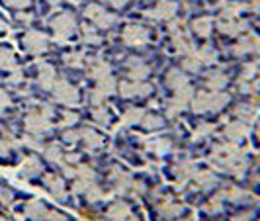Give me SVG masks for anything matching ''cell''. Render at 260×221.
Segmentation results:
<instances>
[{
    "instance_id": "cell-1",
    "label": "cell",
    "mask_w": 260,
    "mask_h": 221,
    "mask_svg": "<svg viewBox=\"0 0 260 221\" xmlns=\"http://www.w3.org/2000/svg\"><path fill=\"white\" fill-rule=\"evenodd\" d=\"M211 161L217 169L233 172L235 176H243V172L247 170V155L235 143L219 145L211 155Z\"/></svg>"
},
{
    "instance_id": "cell-2",
    "label": "cell",
    "mask_w": 260,
    "mask_h": 221,
    "mask_svg": "<svg viewBox=\"0 0 260 221\" xmlns=\"http://www.w3.org/2000/svg\"><path fill=\"white\" fill-rule=\"evenodd\" d=\"M229 102V96L221 94V92H200L196 94L192 100V108L194 112H217L223 106Z\"/></svg>"
},
{
    "instance_id": "cell-3",
    "label": "cell",
    "mask_w": 260,
    "mask_h": 221,
    "mask_svg": "<svg viewBox=\"0 0 260 221\" xmlns=\"http://www.w3.org/2000/svg\"><path fill=\"white\" fill-rule=\"evenodd\" d=\"M51 116H53V110L49 108V106H41L39 110L29 112V114L26 116L27 131L41 137L45 131H49V128H51Z\"/></svg>"
},
{
    "instance_id": "cell-4",
    "label": "cell",
    "mask_w": 260,
    "mask_h": 221,
    "mask_svg": "<svg viewBox=\"0 0 260 221\" xmlns=\"http://www.w3.org/2000/svg\"><path fill=\"white\" fill-rule=\"evenodd\" d=\"M26 215L29 219H36V221H67L69 219L65 213L49 209L45 206V202H41V200H31V202L27 204Z\"/></svg>"
},
{
    "instance_id": "cell-5",
    "label": "cell",
    "mask_w": 260,
    "mask_h": 221,
    "mask_svg": "<svg viewBox=\"0 0 260 221\" xmlns=\"http://www.w3.org/2000/svg\"><path fill=\"white\" fill-rule=\"evenodd\" d=\"M51 27H53V31H55L57 41H67V39L75 34L77 22H75V18H73L69 12H63V14H59V16L53 18Z\"/></svg>"
},
{
    "instance_id": "cell-6",
    "label": "cell",
    "mask_w": 260,
    "mask_h": 221,
    "mask_svg": "<svg viewBox=\"0 0 260 221\" xmlns=\"http://www.w3.org/2000/svg\"><path fill=\"white\" fill-rule=\"evenodd\" d=\"M51 90H53L55 100H57V102H61V104L73 106V104H77L78 102V90L73 86V84H69L65 78H57Z\"/></svg>"
},
{
    "instance_id": "cell-7",
    "label": "cell",
    "mask_w": 260,
    "mask_h": 221,
    "mask_svg": "<svg viewBox=\"0 0 260 221\" xmlns=\"http://www.w3.org/2000/svg\"><path fill=\"white\" fill-rule=\"evenodd\" d=\"M84 16L90 20V22H94L98 27H112L114 24H116V16L110 12H106L102 6H98V4H88L86 8H84Z\"/></svg>"
},
{
    "instance_id": "cell-8",
    "label": "cell",
    "mask_w": 260,
    "mask_h": 221,
    "mask_svg": "<svg viewBox=\"0 0 260 221\" xmlns=\"http://www.w3.org/2000/svg\"><path fill=\"white\" fill-rule=\"evenodd\" d=\"M121 38L131 47H141V45H145L149 41V29L139 26V24H129V26L123 29Z\"/></svg>"
},
{
    "instance_id": "cell-9",
    "label": "cell",
    "mask_w": 260,
    "mask_h": 221,
    "mask_svg": "<svg viewBox=\"0 0 260 221\" xmlns=\"http://www.w3.org/2000/svg\"><path fill=\"white\" fill-rule=\"evenodd\" d=\"M112 180H114L116 190L117 192H121V194H125V192H135L137 186H139V184H135V180L131 178L125 170L117 169V167L112 169Z\"/></svg>"
},
{
    "instance_id": "cell-10",
    "label": "cell",
    "mask_w": 260,
    "mask_h": 221,
    "mask_svg": "<svg viewBox=\"0 0 260 221\" xmlns=\"http://www.w3.org/2000/svg\"><path fill=\"white\" fill-rule=\"evenodd\" d=\"M170 38H172V45H174V49L178 53H182V55H188V53H192V43H190V39L186 38V34L182 31V27L178 26V24H172L170 26Z\"/></svg>"
},
{
    "instance_id": "cell-11",
    "label": "cell",
    "mask_w": 260,
    "mask_h": 221,
    "mask_svg": "<svg viewBox=\"0 0 260 221\" xmlns=\"http://www.w3.org/2000/svg\"><path fill=\"white\" fill-rule=\"evenodd\" d=\"M47 45H49L47 38L43 34H39V31H29V34H26V38H24V47L29 53H34V55L45 53L47 51Z\"/></svg>"
},
{
    "instance_id": "cell-12",
    "label": "cell",
    "mask_w": 260,
    "mask_h": 221,
    "mask_svg": "<svg viewBox=\"0 0 260 221\" xmlns=\"http://www.w3.org/2000/svg\"><path fill=\"white\" fill-rule=\"evenodd\" d=\"M119 92L125 98H135V96H147L151 92V86L145 84L141 80H131V82H121L119 84Z\"/></svg>"
},
{
    "instance_id": "cell-13",
    "label": "cell",
    "mask_w": 260,
    "mask_h": 221,
    "mask_svg": "<svg viewBox=\"0 0 260 221\" xmlns=\"http://www.w3.org/2000/svg\"><path fill=\"white\" fill-rule=\"evenodd\" d=\"M176 2H172V0H162V2H158L153 10H149L147 16L149 18H153V20H170L174 14H176Z\"/></svg>"
},
{
    "instance_id": "cell-14",
    "label": "cell",
    "mask_w": 260,
    "mask_h": 221,
    "mask_svg": "<svg viewBox=\"0 0 260 221\" xmlns=\"http://www.w3.org/2000/svg\"><path fill=\"white\" fill-rule=\"evenodd\" d=\"M125 67H127V73H129V77L133 78V80H143V78H147L149 73H151L149 65L145 63L143 59H137V57H129V59L125 61Z\"/></svg>"
},
{
    "instance_id": "cell-15",
    "label": "cell",
    "mask_w": 260,
    "mask_h": 221,
    "mask_svg": "<svg viewBox=\"0 0 260 221\" xmlns=\"http://www.w3.org/2000/svg\"><path fill=\"white\" fill-rule=\"evenodd\" d=\"M174 92H176V96L172 98V102L169 104V116H176L184 106L192 100V88L190 86H184V88H178V90Z\"/></svg>"
},
{
    "instance_id": "cell-16",
    "label": "cell",
    "mask_w": 260,
    "mask_h": 221,
    "mask_svg": "<svg viewBox=\"0 0 260 221\" xmlns=\"http://www.w3.org/2000/svg\"><path fill=\"white\" fill-rule=\"evenodd\" d=\"M156 209H158V213L162 215V217H176V215H180L182 213V206L180 204H176L174 200H170V198H162L158 204H156Z\"/></svg>"
},
{
    "instance_id": "cell-17",
    "label": "cell",
    "mask_w": 260,
    "mask_h": 221,
    "mask_svg": "<svg viewBox=\"0 0 260 221\" xmlns=\"http://www.w3.org/2000/svg\"><path fill=\"white\" fill-rule=\"evenodd\" d=\"M43 182L47 186V190L51 192L55 198H59V200H63L67 196L65 192V182H63V178L61 176H57V174H47L45 178H43Z\"/></svg>"
},
{
    "instance_id": "cell-18",
    "label": "cell",
    "mask_w": 260,
    "mask_h": 221,
    "mask_svg": "<svg viewBox=\"0 0 260 221\" xmlns=\"http://www.w3.org/2000/svg\"><path fill=\"white\" fill-rule=\"evenodd\" d=\"M55 80H57V75H55V69L51 65H47V63H43V65L39 67V77H38V82L41 88H45V90H51L53 84H55Z\"/></svg>"
},
{
    "instance_id": "cell-19",
    "label": "cell",
    "mask_w": 260,
    "mask_h": 221,
    "mask_svg": "<svg viewBox=\"0 0 260 221\" xmlns=\"http://www.w3.org/2000/svg\"><path fill=\"white\" fill-rule=\"evenodd\" d=\"M80 139L84 141V145H86L88 151H96V149H100V147L104 145L102 135H98V133H96L94 130H90V128L80 130Z\"/></svg>"
},
{
    "instance_id": "cell-20",
    "label": "cell",
    "mask_w": 260,
    "mask_h": 221,
    "mask_svg": "<svg viewBox=\"0 0 260 221\" xmlns=\"http://www.w3.org/2000/svg\"><path fill=\"white\" fill-rule=\"evenodd\" d=\"M235 116L239 117V121H243V123H252L256 116H258V108L254 104H241L237 106V110H235Z\"/></svg>"
},
{
    "instance_id": "cell-21",
    "label": "cell",
    "mask_w": 260,
    "mask_h": 221,
    "mask_svg": "<svg viewBox=\"0 0 260 221\" xmlns=\"http://www.w3.org/2000/svg\"><path fill=\"white\" fill-rule=\"evenodd\" d=\"M217 27L225 36H239V34L247 31V24L245 22H237V20H221L217 24Z\"/></svg>"
},
{
    "instance_id": "cell-22",
    "label": "cell",
    "mask_w": 260,
    "mask_h": 221,
    "mask_svg": "<svg viewBox=\"0 0 260 221\" xmlns=\"http://www.w3.org/2000/svg\"><path fill=\"white\" fill-rule=\"evenodd\" d=\"M247 123H243V121H235V123H229L227 128H225V135L229 137V141H241V139H245L247 137Z\"/></svg>"
},
{
    "instance_id": "cell-23",
    "label": "cell",
    "mask_w": 260,
    "mask_h": 221,
    "mask_svg": "<svg viewBox=\"0 0 260 221\" xmlns=\"http://www.w3.org/2000/svg\"><path fill=\"white\" fill-rule=\"evenodd\" d=\"M167 86L172 88V90L184 88V86H188V78H186V75H184L182 71H178V69H170L169 73H167Z\"/></svg>"
},
{
    "instance_id": "cell-24",
    "label": "cell",
    "mask_w": 260,
    "mask_h": 221,
    "mask_svg": "<svg viewBox=\"0 0 260 221\" xmlns=\"http://www.w3.org/2000/svg\"><path fill=\"white\" fill-rule=\"evenodd\" d=\"M108 219L110 221H125L127 217L131 215V209L127 204H123V202H117V204H114L112 208L108 209Z\"/></svg>"
},
{
    "instance_id": "cell-25",
    "label": "cell",
    "mask_w": 260,
    "mask_h": 221,
    "mask_svg": "<svg viewBox=\"0 0 260 221\" xmlns=\"http://www.w3.org/2000/svg\"><path fill=\"white\" fill-rule=\"evenodd\" d=\"M39 172H41V163H39V159L29 156L26 163L20 167V178H31V176H36Z\"/></svg>"
},
{
    "instance_id": "cell-26",
    "label": "cell",
    "mask_w": 260,
    "mask_h": 221,
    "mask_svg": "<svg viewBox=\"0 0 260 221\" xmlns=\"http://www.w3.org/2000/svg\"><path fill=\"white\" fill-rule=\"evenodd\" d=\"M196 167L192 165V163H188V161H184V163H180L176 169H174V174H176V180L178 182H186V180H190V178H194L196 176Z\"/></svg>"
},
{
    "instance_id": "cell-27",
    "label": "cell",
    "mask_w": 260,
    "mask_h": 221,
    "mask_svg": "<svg viewBox=\"0 0 260 221\" xmlns=\"http://www.w3.org/2000/svg\"><path fill=\"white\" fill-rule=\"evenodd\" d=\"M227 82H229V77L225 73H221V71H213V73L206 75V84H208L211 90H219Z\"/></svg>"
},
{
    "instance_id": "cell-28",
    "label": "cell",
    "mask_w": 260,
    "mask_h": 221,
    "mask_svg": "<svg viewBox=\"0 0 260 221\" xmlns=\"http://www.w3.org/2000/svg\"><path fill=\"white\" fill-rule=\"evenodd\" d=\"M88 71H90V75L96 78V80H100V78H104L110 75V65H108L106 61L94 59V61H90V65H88Z\"/></svg>"
},
{
    "instance_id": "cell-29",
    "label": "cell",
    "mask_w": 260,
    "mask_h": 221,
    "mask_svg": "<svg viewBox=\"0 0 260 221\" xmlns=\"http://www.w3.org/2000/svg\"><path fill=\"white\" fill-rule=\"evenodd\" d=\"M194 180H196V184L202 188V190H209V188H213V186L217 184V178L213 176V172H206V170L196 172Z\"/></svg>"
},
{
    "instance_id": "cell-30",
    "label": "cell",
    "mask_w": 260,
    "mask_h": 221,
    "mask_svg": "<svg viewBox=\"0 0 260 221\" xmlns=\"http://www.w3.org/2000/svg\"><path fill=\"white\" fill-rule=\"evenodd\" d=\"M211 27H213L211 18H198L194 24H192V29H194L200 38H208L209 34H211Z\"/></svg>"
},
{
    "instance_id": "cell-31",
    "label": "cell",
    "mask_w": 260,
    "mask_h": 221,
    "mask_svg": "<svg viewBox=\"0 0 260 221\" xmlns=\"http://www.w3.org/2000/svg\"><path fill=\"white\" fill-rule=\"evenodd\" d=\"M0 69L16 71V57L8 47H0Z\"/></svg>"
},
{
    "instance_id": "cell-32",
    "label": "cell",
    "mask_w": 260,
    "mask_h": 221,
    "mask_svg": "<svg viewBox=\"0 0 260 221\" xmlns=\"http://www.w3.org/2000/svg\"><path fill=\"white\" fill-rule=\"evenodd\" d=\"M45 156L55 163V165H59V167H63L65 165V155H63V151L59 149V145H49V147H45Z\"/></svg>"
},
{
    "instance_id": "cell-33",
    "label": "cell",
    "mask_w": 260,
    "mask_h": 221,
    "mask_svg": "<svg viewBox=\"0 0 260 221\" xmlns=\"http://www.w3.org/2000/svg\"><path fill=\"white\" fill-rule=\"evenodd\" d=\"M172 143H170L169 139H153V141H149L147 143V149L149 151H153L156 155H165V153H169Z\"/></svg>"
},
{
    "instance_id": "cell-34",
    "label": "cell",
    "mask_w": 260,
    "mask_h": 221,
    "mask_svg": "<svg viewBox=\"0 0 260 221\" xmlns=\"http://www.w3.org/2000/svg\"><path fill=\"white\" fill-rule=\"evenodd\" d=\"M145 112L141 110V108H129L125 114H123V123L125 125H135V123H141V119H143Z\"/></svg>"
},
{
    "instance_id": "cell-35",
    "label": "cell",
    "mask_w": 260,
    "mask_h": 221,
    "mask_svg": "<svg viewBox=\"0 0 260 221\" xmlns=\"http://www.w3.org/2000/svg\"><path fill=\"white\" fill-rule=\"evenodd\" d=\"M219 196H221L223 200H229V202H243V200L248 198L247 192L241 190V188H225Z\"/></svg>"
},
{
    "instance_id": "cell-36",
    "label": "cell",
    "mask_w": 260,
    "mask_h": 221,
    "mask_svg": "<svg viewBox=\"0 0 260 221\" xmlns=\"http://www.w3.org/2000/svg\"><path fill=\"white\" fill-rule=\"evenodd\" d=\"M182 67L186 69V71H192V73H198V71H200V67H202V61H200L198 53L192 51V53H188V55H184Z\"/></svg>"
},
{
    "instance_id": "cell-37",
    "label": "cell",
    "mask_w": 260,
    "mask_h": 221,
    "mask_svg": "<svg viewBox=\"0 0 260 221\" xmlns=\"http://www.w3.org/2000/svg\"><path fill=\"white\" fill-rule=\"evenodd\" d=\"M96 82H98V86H96V88H98L100 92H104L106 96L116 92V80H114V77H112V75L100 78V80H96Z\"/></svg>"
},
{
    "instance_id": "cell-38",
    "label": "cell",
    "mask_w": 260,
    "mask_h": 221,
    "mask_svg": "<svg viewBox=\"0 0 260 221\" xmlns=\"http://www.w3.org/2000/svg\"><path fill=\"white\" fill-rule=\"evenodd\" d=\"M254 47V38H243L241 41H237V45L233 47L235 55H245V53H250Z\"/></svg>"
},
{
    "instance_id": "cell-39",
    "label": "cell",
    "mask_w": 260,
    "mask_h": 221,
    "mask_svg": "<svg viewBox=\"0 0 260 221\" xmlns=\"http://www.w3.org/2000/svg\"><path fill=\"white\" fill-rule=\"evenodd\" d=\"M141 123L145 130H158V128H162V117L155 116V114H145Z\"/></svg>"
},
{
    "instance_id": "cell-40",
    "label": "cell",
    "mask_w": 260,
    "mask_h": 221,
    "mask_svg": "<svg viewBox=\"0 0 260 221\" xmlns=\"http://www.w3.org/2000/svg\"><path fill=\"white\" fill-rule=\"evenodd\" d=\"M198 57H200V61L202 63H215V59H217V53H215V49L213 47H209V45H206V47H202L200 51H198Z\"/></svg>"
},
{
    "instance_id": "cell-41",
    "label": "cell",
    "mask_w": 260,
    "mask_h": 221,
    "mask_svg": "<svg viewBox=\"0 0 260 221\" xmlns=\"http://www.w3.org/2000/svg\"><path fill=\"white\" fill-rule=\"evenodd\" d=\"M92 116H94V119H96L98 123H102V125H108V123H110V112H108L102 104L96 106V108L92 110Z\"/></svg>"
},
{
    "instance_id": "cell-42",
    "label": "cell",
    "mask_w": 260,
    "mask_h": 221,
    "mask_svg": "<svg viewBox=\"0 0 260 221\" xmlns=\"http://www.w3.org/2000/svg\"><path fill=\"white\" fill-rule=\"evenodd\" d=\"M82 38H84L86 43H100V36L96 34V29H94V27L82 26Z\"/></svg>"
},
{
    "instance_id": "cell-43",
    "label": "cell",
    "mask_w": 260,
    "mask_h": 221,
    "mask_svg": "<svg viewBox=\"0 0 260 221\" xmlns=\"http://www.w3.org/2000/svg\"><path fill=\"white\" fill-rule=\"evenodd\" d=\"M65 63L69 67H80V65H82V53H78V51L67 53V55H65Z\"/></svg>"
},
{
    "instance_id": "cell-44",
    "label": "cell",
    "mask_w": 260,
    "mask_h": 221,
    "mask_svg": "<svg viewBox=\"0 0 260 221\" xmlns=\"http://www.w3.org/2000/svg\"><path fill=\"white\" fill-rule=\"evenodd\" d=\"M213 130H215V125H211V123H202V125H198V130L194 131V137L196 139L206 137L209 133H213Z\"/></svg>"
},
{
    "instance_id": "cell-45",
    "label": "cell",
    "mask_w": 260,
    "mask_h": 221,
    "mask_svg": "<svg viewBox=\"0 0 260 221\" xmlns=\"http://www.w3.org/2000/svg\"><path fill=\"white\" fill-rule=\"evenodd\" d=\"M206 209H208L209 213H219L223 209V206H221V196H215L211 202H209L208 206H206Z\"/></svg>"
},
{
    "instance_id": "cell-46",
    "label": "cell",
    "mask_w": 260,
    "mask_h": 221,
    "mask_svg": "<svg viewBox=\"0 0 260 221\" xmlns=\"http://www.w3.org/2000/svg\"><path fill=\"white\" fill-rule=\"evenodd\" d=\"M254 71H256V65L254 63H248L245 69H243V75H241V82H247V80H250V77L254 75Z\"/></svg>"
},
{
    "instance_id": "cell-47",
    "label": "cell",
    "mask_w": 260,
    "mask_h": 221,
    "mask_svg": "<svg viewBox=\"0 0 260 221\" xmlns=\"http://www.w3.org/2000/svg\"><path fill=\"white\" fill-rule=\"evenodd\" d=\"M77 121H78L77 114H73V112H65V117H63V125H65V128H71V125H75Z\"/></svg>"
},
{
    "instance_id": "cell-48",
    "label": "cell",
    "mask_w": 260,
    "mask_h": 221,
    "mask_svg": "<svg viewBox=\"0 0 260 221\" xmlns=\"http://www.w3.org/2000/svg\"><path fill=\"white\" fill-rule=\"evenodd\" d=\"M63 137H65V141L67 143H77L78 139H80V131H65V135H63Z\"/></svg>"
},
{
    "instance_id": "cell-49",
    "label": "cell",
    "mask_w": 260,
    "mask_h": 221,
    "mask_svg": "<svg viewBox=\"0 0 260 221\" xmlns=\"http://www.w3.org/2000/svg\"><path fill=\"white\" fill-rule=\"evenodd\" d=\"M0 200H2L6 206H10V202H12V192H10L8 188H0Z\"/></svg>"
},
{
    "instance_id": "cell-50",
    "label": "cell",
    "mask_w": 260,
    "mask_h": 221,
    "mask_svg": "<svg viewBox=\"0 0 260 221\" xmlns=\"http://www.w3.org/2000/svg\"><path fill=\"white\" fill-rule=\"evenodd\" d=\"M6 4L10 8H26L27 4H29V0H6Z\"/></svg>"
},
{
    "instance_id": "cell-51",
    "label": "cell",
    "mask_w": 260,
    "mask_h": 221,
    "mask_svg": "<svg viewBox=\"0 0 260 221\" xmlns=\"http://www.w3.org/2000/svg\"><path fill=\"white\" fill-rule=\"evenodd\" d=\"M8 104H10V96H8L4 90H0V110H2V108H6Z\"/></svg>"
},
{
    "instance_id": "cell-52",
    "label": "cell",
    "mask_w": 260,
    "mask_h": 221,
    "mask_svg": "<svg viewBox=\"0 0 260 221\" xmlns=\"http://www.w3.org/2000/svg\"><path fill=\"white\" fill-rule=\"evenodd\" d=\"M10 147H12L10 141H2V139H0V155H6V153L10 151Z\"/></svg>"
},
{
    "instance_id": "cell-53",
    "label": "cell",
    "mask_w": 260,
    "mask_h": 221,
    "mask_svg": "<svg viewBox=\"0 0 260 221\" xmlns=\"http://www.w3.org/2000/svg\"><path fill=\"white\" fill-rule=\"evenodd\" d=\"M106 2H110L112 6H116V8H121V6H125L127 4V0H106Z\"/></svg>"
},
{
    "instance_id": "cell-54",
    "label": "cell",
    "mask_w": 260,
    "mask_h": 221,
    "mask_svg": "<svg viewBox=\"0 0 260 221\" xmlns=\"http://www.w3.org/2000/svg\"><path fill=\"white\" fill-rule=\"evenodd\" d=\"M231 221H250V213H245V215H237Z\"/></svg>"
},
{
    "instance_id": "cell-55",
    "label": "cell",
    "mask_w": 260,
    "mask_h": 221,
    "mask_svg": "<svg viewBox=\"0 0 260 221\" xmlns=\"http://www.w3.org/2000/svg\"><path fill=\"white\" fill-rule=\"evenodd\" d=\"M10 80H12V82H20V80H22V73H18V71H16Z\"/></svg>"
},
{
    "instance_id": "cell-56",
    "label": "cell",
    "mask_w": 260,
    "mask_h": 221,
    "mask_svg": "<svg viewBox=\"0 0 260 221\" xmlns=\"http://www.w3.org/2000/svg\"><path fill=\"white\" fill-rule=\"evenodd\" d=\"M252 51H256L260 55V39H254V47H252Z\"/></svg>"
},
{
    "instance_id": "cell-57",
    "label": "cell",
    "mask_w": 260,
    "mask_h": 221,
    "mask_svg": "<svg viewBox=\"0 0 260 221\" xmlns=\"http://www.w3.org/2000/svg\"><path fill=\"white\" fill-rule=\"evenodd\" d=\"M4 31H6V24L0 20V34H4Z\"/></svg>"
},
{
    "instance_id": "cell-58",
    "label": "cell",
    "mask_w": 260,
    "mask_h": 221,
    "mask_svg": "<svg viewBox=\"0 0 260 221\" xmlns=\"http://www.w3.org/2000/svg\"><path fill=\"white\" fill-rule=\"evenodd\" d=\"M125 221H139V219H137V217H133V215H129V217H127Z\"/></svg>"
},
{
    "instance_id": "cell-59",
    "label": "cell",
    "mask_w": 260,
    "mask_h": 221,
    "mask_svg": "<svg viewBox=\"0 0 260 221\" xmlns=\"http://www.w3.org/2000/svg\"><path fill=\"white\" fill-rule=\"evenodd\" d=\"M47 2H49V4H59L61 0H47Z\"/></svg>"
},
{
    "instance_id": "cell-60",
    "label": "cell",
    "mask_w": 260,
    "mask_h": 221,
    "mask_svg": "<svg viewBox=\"0 0 260 221\" xmlns=\"http://www.w3.org/2000/svg\"><path fill=\"white\" fill-rule=\"evenodd\" d=\"M256 137H258V141H260V125H258V130H256Z\"/></svg>"
},
{
    "instance_id": "cell-61",
    "label": "cell",
    "mask_w": 260,
    "mask_h": 221,
    "mask_svg": "<svg viewBox=\"0 0 260 221\" xmlns=\"http://www.w3.org/2000/svg\"><path fill=\"white\" fill-rule=\"evenodd\" d=\"M0 221H6V219H4V217H0Z\"/></svg>"
}]
</instances>
